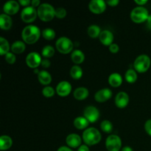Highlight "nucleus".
Listing matches in <instances>:
<instances>
[{"label": "nucleus", "instance_id": "obj_1", "mask_svg": "<svg viewBox=\"0 0 151 151\" xmlns=\"http://www.w3.org/2000/svg\"><path fill=\"white\" fill-rule=\"evenodd\" d=\"M41 29L37 26L29 24L25 27L22 32V38L24 43L28 44H33L39 40L41 37Z\"/></svg>", "mask_w": 151, "mask_h": 151}, {"label": "nucleus", "instance_id": "obj_2", "mask_svg": "<svg viewBox=\"0 0 151 151\" xmlns=\"http://www.w3.org/2000/svg\"><path fill=\"white\" fill-rule=\"evenodd\" d=\"M83 141L88 146H92L97 145L102 139V136L99 130L97 128H88L83 132Z\"/></svg>", "mask_w": 151, "mask_h": 151}, {"label": "nucleus", "instance_id": "obj_3", "mask_svg": "<svg viewBox=\"0 0 151 151\" xmlns=\"http://www.w3.org/2000/svg\"><path fill=\"white\" fill-rule=\"evenodd\" d=\"M38 16L43 22H50L55 16V9L49 3H43L38 7Z\"/></svg>", "mask_w": 151, "mask_h": 151}, {"label": "nucleus", "instance_id": "obj_4", "mask_svg": "<svg viewBox=\"0 0 151 151\" xmlns=\"http://www.w3.org/2000/svg\"><path fill=\"white\" fill-rule=\"evenodd\" d=\"M151 60L147 55H140L134 62V69L139 73H145L150 68Z\"/></svg>", "mask_w": 151, "mask_h": 151}, {"label": "nucleus", "instance_id": "obj_5", "mask_svg": "<svg viewBox=\"0 0 151 151\" xmlns=\"http://www.w3.org/2000/svg\"><path fill=\"white\" fill-rule=\"evenodd\" d=\"M149 15V12L146 7L138 6L134 7L131 12V19L135 23L141 24L146 22Z\"/></svg>", "mask_w": 151, "mask_h": 151}, {"label": "nucleus", "instance_id": "obj_6", "mask_svg": "<svg viewBox=\"0 0 151 151\" xmlns=\"http://www.w3.org/2000/svg\"><path fill=\"white\" fill-rule=\"evenodd\" d=\"M55 47L58 51L61 54H69L74 48V44L70 38L62 36L57 40Z\"/></svg>", "mask_w": 151, "mask_h": 151}, {"label": "nucleus", "instance_id": "obj_7", "mask_svg": "<svg viewBox=\"0 0 151 151\" xmlns=\"http://www.w3.org/2000/svg\"><path fill=\"white\" fill-rule=\"evenodd\" d=\"M106 147L108 151H119L122 150V140L115 134L109 136L106 140Z\"/></svg>", "mask_w": 151, "mask_h": 151}, {"label": "nucleus", "instance_id": "obj_8", "mask_svg": "<svg viewBox=\"0 0 151 151\" xmlns=\"http://www.w3.org/2000/svg\"><path fill=\"white\" fill-rule=\"evenodd\" d=\"M38 11L32 6L24 7L21 13V19L25 23H32L36 19Z\"/></svg>", "mask_w": 151, "mask_h": 151}, {"label": "nucleus", "instance_id": "obj_9", "mask_svg": "<svg viewBox=\"0 0 151 151\" xmlns=\"http://www.w3.org/2000/svg\"><path fill=\"white\" fill-rule=\"evenodd\" d=\"M100 116V111L94 106H88L84 109L83 116L86 118L90 123L96 122L99 119Z\"/></svg>", "mask_w": 151, "mask_h": 151}, {"label": "nucleus", "instance_id": "obj_10", "mask_svg": "<svg viewBox=\"0 0 151 151\" xmlns=\"http://www.w3.org/2000/svg\"><path fill=\"white\" fill-rule=\"evenodd\" d=\"M42 59L39 53L36 52H31L27 55L26 57V63L27 66L32 69L38 68L41 65Z\"/></svg>", "mask_w": 151, "mask_h": 151}, {"label": "nucleus", "instance_id": "obj_11", "mask_svg": "<svg viewBox=\"0 0 151 151\" xmlns=\"http://www.w3.org/2000/svg\"><path fill=\"white\" fill-rule=\"evenodd\" d=\"M106 1L103 0H91L88 4V9L94 14H101L106 9Z\"/></svg>", "mask_w": 151, "mask_h": 151}, {"label": "nucleus", "instance_id": "obj_12", "mask_svg": "<svg viewBox=\"0 0 151 151\" xmlns=\"http://www.w3.org/2000/svg\"><path fill=\"white\" fill-rule=\"evenodd\" d=\"M72 86L70 83L66 81H63L58 83V84L56 86L55 91L56 93L60 97H64L69 95V94L72 91Z\"/></svg>", "mask_w": 151, "mask_h": 151}, {"label": "nucleus", "instance_id": "obj_13", "mask_svg": "<svg viewBox=\"0 0 151 151\" xmlns=\"http://www.w3.org/2000/svg\"><path fill=\"white\" fill-rule=\"evenodd\" d=\"M19 8H20V4L19 1L15 0H9L4 3L3 6V11L5 14L10 16V15L16 14L19 12Z\"/></svg>", "mask_w": 151, "mask_h": 151}, {"label": "nucleus", "instance_id": "obj_14", "mask_svg": "<svg viewBox=\"0 0 151 151\" xmlns=\"http://www.w3.org/2000/svg\"><path fill=\"white\" fill-rule=\"evenodd\" d=\"M130 101L129 95L125 91H119L115 97V105L119 109H124Z\"/></svg>", "mask_w": 151, "mask_h": 151}, {"label": "nucleus", "instance_id": "obj_15", "mask_svg": "<svg viewBox=\"0 0 151 151\" xmlns=\"http://www.w3.org/2000/svg\"><path fill=\"white\" fill-rule=\"evenodd\" d=\"M112 91L109 88H104L99 90L94 94V99L98 103H105L112 97Z\"/></svg>", "mask_w": 151, "mask_h": 151}, {"label": "nucleus", "instance_id": "obj_16", "mask_svg": "<svg viewBox=\"0 0 151 151\" xmlns=\"http://www.w3.org/2000/svg\"><path fill=\"white\" fill-rule=\"evenodd\" d=\"M82 139L81 136L77 134H70L66 137V142L67 144L68 147L70 148H77L81 145Z\"/></svg>", "mask_w": 151, "mask_h": 151}, {"label": "nucleus", "instance_id": "obj_17", "mask_svg": "<svg viewBox=\"0 0 151 151\" xmlns=\"http://www.w3.org/2000/svg\"><path fill=\"white\" fill-rule=\"evenodd\" d=\"M99 39L103 45L109 47L111 44H113L114 37V34L112 33L111 31L109 30V29H104V30H102L101 33L99 36Z\"/></svg>", "mask_w": 151, "mask_h": 151}, {"label": "nucleus", "instance_id": "obj_18", "mask_svg": "<svg viewBox=\"0 0 151 151\" xmlns=\"http://www.w3.org/2000/svg\"><path fill=\"white\" fill-rule=\"evenodd\" d=\"M13 25V20L10 16L1 13L0 15V27L3 30H9Z\"/></svg>", "mask_w": 151, "mask_h": 151}, {"label": "nucleus", "instance_id": "obj_19", "mask_svg": "<svg viewBox=\"0 0 151 151\" xmlns=\"http://www.w3.org/2000/svg\"><path fill=\"white\" fill-rule=\"evenodd\" d=\"M74 97L78 100H86L87 97L89 95V91H88V88L86 87L81 86L77 88L74 91L73 93Z\"/></svg>", "mask_w": 151, "mask_h": 151}, {"label": "nucleus", "instance_id": "obj_20", "mask_svg": "<svg viewBox=\"0 0 151 151\" xmlns=\"http://www.w3.org/2000/svg\"><path fill=\"white\" fill-rule=\"evenodd\" d=\"M122 81H123L122 77L121 76L120 74L116 73V72L111 74L109 77V84L111 86L114 87V88L120 86L122 83Z\"/></svg>", "mask_w": 151, "mask_h": 151}, {"label": "nucleus", "instance_id": "obj_21", "mask_svg": "<svg viewBox=\"0 0 151 151\" xmlns=\"http://www.w3.org/2000/svg\"><path fill=\"white\" fill-rule=\"evenodd\" d=\"M38 81L44 86H48L52 82V75L46 70L39 71L38 74Z\"/></svg>", "mask_w": 151, "mask_h": 151}, {"label": "nucleus", "instance_id": "obj_22", "mask_svg": "<svg viewBox=\"0 0 151 151\" xmlns=\"http://www.w3.org/2000/svg\"><path fill=\"white\" fill-rule=\"evenodd\" d=\"M13 145V139L7 135H2L0 137V150H7Z\"/></svg>", "mask_w": 151, "mask_h": 151}, {"label": "nucleus", "instance_id": "obj_23", "mask_svg": "<svg viewBox=\"0 0 151 151\" xmlns=\"http://www.w3.org/2000/svg\"><path fill=\"white\" fill-rule=\"evenodd\" d=\"M90 122L84 116H78L74 119V126L78 130H84L88 128Z\"/></svg>", "mask_w": 151, "mask_h": 151}, {"label": "nucleus", "instance_id": "obj_24", "mask_svg": "<svg viewBox=\"0 0 151 151\" xmlns=\"http://www.w3.org/2000/svg\"><path fill=\"white\" fill-rule=\"evenodd\" d=\"M26 45L25 43L22 41H16L12 44L10 50L14 54H22L25 51Z\"/></svg>", "mask_w": 151, "mask_h": 151}, {"label": "nucleus", "instance_id": "obj_25", "mask_svg": "<svg viewBox=\"0 0 151 151\" xmlns=\"http://www.w3.org/2000/svg\"><path fill=\"white\" fill-rule=\"evenodd\" d=\"M71 59L75 64H81L85 60V55L81 50H75L71 53Z\"/></svg>", "mask_w": 151, "mask_h": 151}, {"label": "nucleus", "instance_id": "obj_26", "mask_svg": "<svg viewBox=\"0 0 151 151\" xmlns=\"http://www.w3.org/2000/svg\"><path fill=\"white\" fill-rule=\"evenodd\" d=\"M101 32L102 30L100 27L96 24L90 25L87 29V33H88V36L92 38H99Z\"/></svg>", "mask_w": 151, "mask_h": 151}, {"label": "nucleus", "instance_id": "obj_27", "mask_svg": "<svg viewBox=\"0 0 151 151\" xmlns=\"http://www.w3.org/2000/svg\"><path fill=\"white\" fill-rule=\"evenodd\" d=\"M11 47L10 46L8 41L6 38L1 37L0 38V55H5L10 52Z\"/></svg>", "mask_w": 151, "mask_h": 151}, {"label": "nucleus", "instance_id": "obj_28", "mask_svg": "<svg viewBox=\"0 0 151 151\" xmlns=\"http://www.w3.org/2000/svg\"><path fill=\"white\" fill-rule=\"evenodd\" d=\"M83 72L82 68L78 65H74L70 69V75L73 79L75 80H79L82 78Z\"/></svg>", "mask_w": 151, "mask_h": 151}, {"label": "nucleus", "instance_id": "obj_29", "mask_svg": "<svg viewBox=\"0 0 151 151\" xmlns=\"http://www.w3.org/2000/svg\"><path fill=\"white\" fill-rule=\"evenodd\" d=\"M125 79L129 83H134L137 81V71L134 69H129L126 71L125 75Z\"/></svg>", "mask_w": 151, "mask_h": 151}, {"label": "nucleus", "instance_id": "obj_30", "mask_svg": "<svg viewBox=\"0 0 151 151\" xmlns=\"http://www.w3.org/2000/svg\"><path fill=\"white\" fill-rule=\"evenodd\" d=\"M55 55V49L51 45H46L41 50V55L44 58H50Z\"/></svg>", "mask_w": 151, "mask_h": 151}, {"label": "nucleus", "instance_id": "obj_31", "mask_svg": "<svg viewBox=\"0 0 151 151\" xmlns=\"http://www.w3.org/2000/svg\"><path fill=\"white\" fill-rule=\"evenodd\" d=\"M41 34H42L43 38H45L46 40H48V41H51V40H53L55 38V32L53 29L52 28H45L42 30L41 32Z\"/></svg>", "mask_w": 151, "mask_h": 151}, {"label": "nucleus", "instance_id": "obj_32", "mask_svg": "<svg viewBox=\"0 0 151 151\" xmlns=\"http://www.w3.org/2000/svg\"><path fill=\"white\" fill-rule=\"evenodd\" d=\"M100 129L105 133L110 134L113 131V124L109 120H103L100 123Z\"/></svg>", "mask_w": 151, "mask_h": 151}, {"label": "nucleus", "instance_id": "obj_33", "mask_svg": "<svg viewBox=\"0 0 151 151\" xmlns=\"http://www.w3.org/2000/svg\"><path fill=\"white\" fill-rule=\"evenodd\" d=\"M56 91H55L54 88L50 86H47L42 89V94L45 97H52L55 95V93Z\"/></svg>", "mask_w": 151, "mask_h": 151}, {"label": "nucleus", "instance_id": "obj_34", "mask_svg": "<svg viewBox=\"0 0 151 151\" xmlns=\"http://www.w3.org/2000/svg\"><path fill=\"white\" fill-rule=\"evenodd\" d=\"M4 59H5V61L8 63L9 64H13L16 60V55L12 52H9L8 53H7L4 55Z\"/></svg>", "mask_w": 151, "mask_h": 151}, {"label": "nucleus", "instance_id": "obj_35", "mask_svg": "<svg viewBox=\"0 0 151 151\" xmlns=\"http://www.w3.org/2000/svg\"><path fill=\"white\" fill-rule=\"evenodd\" d=\"M66 16V10L63 7H58L55 9V17L58 19H64Z\"/></svg>", "mask_w": 151, "mask_h": 151}, {"label": "nucleus", "instance_id": "obj_36", "mask_svg": "<svg viewBox=\"0 0 151 151\" xmlns=\"http://www.w3.org/2000/svg\"><path fill=\"white\" fill-rule=\"evenodd\" d=\"M119 47L118 44L113 43V44H111V45L109 46V51H110L111 53H113V54H116V53H117L118 52H119Z\"/></svg>", "mask_w": 151, "mask_h": 151}, {"label": "nucleus", "instance_id": "obj_37", "mask_svg": "<svg viewBox=\"0 0 151 151\" xmlns=\"http://www.w3.org/2000/svg\"><path fill=\"white\" fill-rule=\"evenodd\" d=\"M145 130L146 133L151 137V119L146 121L145 123Z\"/></svg>", "mask_w": 151, "mask_h": 151}, {"label": "nucleus", "instance_id": "obj_38", "mask_svg": "<svg viewBox=\"0 0 151 151\" xmlns=\"http://www.w3.org/2000/svg\"><path fill=\"white\" fill-rule=\"evenodd\" d=\"M41 65L44 68H49L50 66V65H51V62H50V60L48 58H44L42 59Z\"/></svg>", "mask_w": 151, "mask_h": 151}, {"label": "nucleus", "instance_id": "obj_39", "mask_svg": "<svg viewBox=\"0 0 151 151\" xmlns=\"http://www.w3.org/2000/svg\"><path fill=\"white\" fill-rule=\"evenodd\" d=\"M119 0H109V1H106V4H109L111 7H116V5L119 4Z\"/></svg>", "mask_w": 151, "mask_h": 151}, {"label": "nucleus", "instance_id": "obj_40", "mask_svg": "<svg viewBox=\"0 0 151 151\" xmlns=\"http://www.w3.org/2000/svg\"><path fill=\"white\" fill-rule=\"evenodd\" d=\"M19 3L20 5L24 6V7H28L29 4H31V1L29 0H19Z\"/></svg>", "mask_w": 151, "mask_h": 151}, {"label": "nucleus", "instance_id": "obj_41", "mask_svg": "<svg viewBox=\"0 0 151 151\" xmlns=\"http://www.w3.org/2000/svg\"><path fill=\"white\" fill-rule=\"evenodd\" d=\"M78 151H90L89 147L87 145H81L78 148Z\"/></svg>", "mask_w": 151, "mask_h": 151}, {"label": "nucleus", "instance_id": "obj_42", "mask_svg": "<svg viewBox=\"0 0 151 151\" xmlns=\"http://www.w3.org/2000/svg\"><path fill=\"white\" fill-rule=\"evenodd\" d=\"M40 4H41V1L39 0H32V1H31V5L33 7H35V8L37 7H39L41 5Z\"/></svg>", "mask_w": 151, "mask_h": 151}, {"label": "nucleus", "instance_id": "obj_43", "mask_svg": "<svg viewBox=\"0 0 151 151\" xmlns=\"http://www.w3.org/2000/svg\"><path fill=\"white\" fill-rule=\"evenodd\" d=\"M134 2L139 6H143L147 3V0H135Z\"/></svg>", "mask_w": 151, "mask_h": 151}, {"label": "nucleus", "instance_id": "obj_44", "mask_svg": "<svg viewBox=\"0 0 151 151\" xmlns=\"http://www.w3.org/2000/svg\"><path fill=\"white\" fill-rule=\"evenodd\" d=\"M57 151H73L68 146H61L58 149Z\"/></svg>", "mask_w": 151, "mask_h": 151}, {"label": "nucleus", "instance_id": "obj_45", "mask_svg": "<svg viewBox=\"0 0 151 151\" xmlns=\"http://www.w3.org/2000/svg\"><path fill=\"white\" fill-rule=\"evenodd\" d=\"M146 25H147V29L151 30V14L149 15L147 21H146Z\"/></svg>", "mask_w": 151, "mask_h": 151}, {"label": "nucleus", "instance_id": "obj_46", "mask_svg": "<svg viewBox=\"0 0 151 151\" xmlns=\"http://www.w3.org/2000/svg\"><path fill=\"white\" fill-rule=\"evenodd\" d=\"M121 151H134V150L130 146H125V147H122Z\"/></svg>", "mask_w": 151, "mask_h": 151}]
</instances>
